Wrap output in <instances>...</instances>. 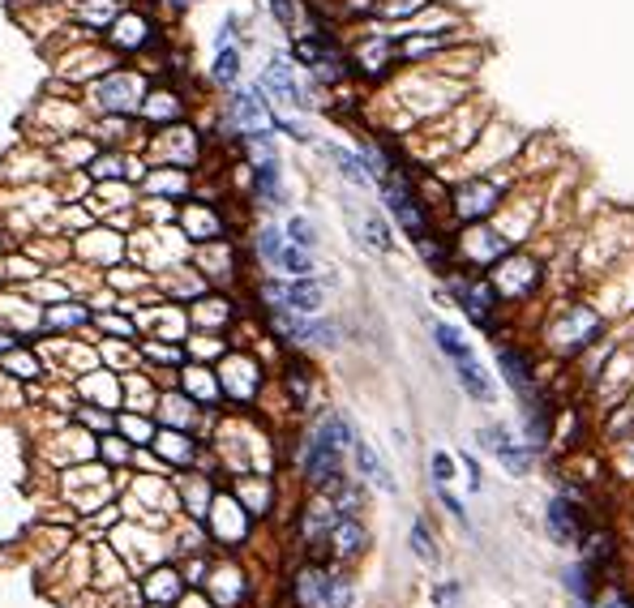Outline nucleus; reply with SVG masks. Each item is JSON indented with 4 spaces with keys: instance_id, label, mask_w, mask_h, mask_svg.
<instances>
[{
    "instance_id": "a211bd4d",
    "label": "nucleus",
    "mask_w": 634,
    "mask_h": 608,
    "mask_svg": "<svg viewBox=\"0 0 634 608\" xmlns=\"http://www.w3.org/2000/svg\"><path fill=\"white\" fill-rule=\"evenodd\" d=\"M497 365H502V373H506V382L519 390L523 403H532V368H527L523 352H514V347H497Z\"/></svg>"
},
{
    "instance_id": "72a5a7b5",
    "label": "nucleus",
    "mask_w": 634,
    "mask_h": 608,
    "mask_svg": "<svg viewBox=\"0 0 634 608\" xmlns=\"http://www.w3.org/2000/svg\"><path fill=\"white\" fill-rule=\"evenodd\" d=\"M159 450L168 454V459H193V446H189V438H181V433H163V438H159Z\"/></svg>"
},
{
    "instance_id": "f03ea898",
    "label": "nucleus",
    "mask_w": 634,
    "mask_h": 608,
    "mask_svg": "<svg viewBox=\"0 0 634 608\" xmlns=\"http://www.w3.org/2000/svg\"><path fill=\"white\" fill-rule=\"evenodd\" d=\"M292 57H296L322 86H338L348 73H352V69H348L343 47L335 43L330 30H309V35H296V43H292Z\"/></svg>"
},
{
    "instance_id": "58836bf2",
    "label": "nucleus",
    "mask_w": 634,
    "mask_h": 608,
    "mask_svg": "<svg viewBox=\"0 0 634 608\" xmlns=\"http://www.w3.org/2000/svg\"><path fill=\"white\" fill-rule=\"evenodd\" d=\"M451 476H454L451 454H442V450H437V454H433V480H437V484H446V480H451Z\"/></svg>"
},
{
    "instance_id": "a878e982",
    "label": "nucleus",
    "mask_w": 634,
    "mask_h": 608,
    "mask_svg": "<svg viewBox=\"0 0 634 608\" xmlns=\"http://www.w3.org/2000/svg\"><path fill=\"white\" fill-rule=\"evenodd\" d=\"M275 270H287L292 279H309L313 274V253L309 249H296V244H283L279 262H275Z\"/></svg>"
},
{
    "instance_id": "412c9836",
    "label": "nucleus",
    "mask_w": 634,
    "mask_h": 608,
    "mask_svg": "<svg viewBox=\"0 0 634 608\" xmlns=\"http://www.w3.org/2000/svg\"><path fill=\"white\" fill-rule=\"evenodd\" d=\"M365 527L356 523V519H338L335 527H330V544H335L338 557H356V552L365 549Z\"/></svg>"
},
{
    "instance_id": "f704fd0d",
    "label": "nucleus",
    "mask_w": 634,
    "mask_h": 608,
    "mask_svg": "<svg viewBox=\"0 0 634 608\" xmlns=\"http://www.w3.org/2000/svg\"><path fill=\"white\" fill-rule=\"evenodd\" d=\"M309 373H305V365H292L287 368V390H292V398H296V403H305V398H309Z\"/></svg>"
},
{
    "instance_id": "c9c22d12",
    "label": "nucleus",
    "mask_w": 634,
    "mask_h": 608,
    "mask_svg": "<svg viewBox=\"0 0 634 608\" xmlns=\"http://www.w3.org/2000/svg\"><path fill=\"white\" fill-rule=\"evenodd\" d=\"M151 595H155V600H176V595H181V582H176V574L159 570L155 582H151Z\"/></svg>"
},
{
    "instance_id": "c85d7f7f",
    "label": "nucleus",
    "mask_w": 634,
    "mask_h": 608,
    "mask_svg": "<svg viewBox=\"0 0 634 608\" xmlns=\"http://www.w3.org/2000/svg\"><path fill=\"white\" fill-rule=\"evenodd\" d=\"M283 244H287V236H283L279 227H262V232H257V253H262V262H266V266H275V262H279Z\"/></svg>"
},
{
    "instance_id": "ea45409f",
    "label": "nucleus",
    "mask_w": 634,
    "mask_h": 608,
    "mask_svg": "<svg viewBox=\"0 0 634 608\" xmlns=\"http://www.w3.org/2000/svg\"><path fill=\"white\" fill-rule=\"evenodd\" d=\"M605 608H634V604H630V600H626V595H613V600H608Z\"/></svg>"
},
{
    "instance_id": "9b49d317",
    "label": "nucleus",
    "mask_w": 634,
    "mask_h": 608,
    "mask_svg": "<svg viewBox=\"0 0 634 608\" xmlns=\"http://www.w3.org/2000/svg\"><path fill=\"white\" fill-rule=\"evenodd\" d=\"M535 279H540V270H535V262H527V257H510L502 270H494V292L497 296H527L535 287Z\"/></svg>"
},
{
    "instance_id": "aec40b11",
    "label": "nucleus",
    "mask_w": 634,
    "mask_h": 608,
    "mask_svg": "<svg viewBox=\"0 0 634 608\" xmlns=\"http://www.w3.org/2000/svg\"><path fill=\"white\" fill-rule=\"evenodd\" d=\"M395 39H369L365 47H360V57H356V65L369 73V77H378V73H386L390 65H395Z\"/></svg>"
},
{
    "instance_id": "e433bc0d",
    "label": "nucleus",
    "mask_w": 634,
    "mask_h": 608,
    "mask_svg": "<svg viewBox=\"0 0 634 608\" xmlns=\"http://www.w3.org/2000/svg\"><path fill=\"white\" fill-rule=\"evenodd\" d=\"M219 47H240L236 43V14H227L223 22H219V30H214V52Z\"/></svg>"
},
{
    "instance_id": "7ed1b4c3",
    "label": "nucleus",
    "mask_w": 634,
    "mask_h": 608,
    "mask_svg": "<svg viewBox=\"0 0 634 608\" xmlns=\"http://www.w3.org/2000/svg\"><path fill=\"white\" fill-rule=\"evenodd\" d=\"M378 184H381V198H386V211L399 219V227L408 232L411 241H424L429 236V214H424V201L416 198L408 176L395 168V171H386Z\"/></svg>"
},
{
    "instance_id": "cd10ccee",
    "label": "nucleus",
    "mask_w": 634,
    "mask_h": 608,
    "mask_svg": "<svg viewBox=\"0 0 634 608\" xmlns=\"http://www.w3.org/2000/svg\"><path fill=\"white\" fill-rule=\"evenodd\" d=\"M283 236H287V244H296V249H317V227L309 223V219H287V232H283Z\"/></svg>"
},
{
    "instance_id": "c756f323",
    "label": "nucleus",
    "mask_w": 634,
    "mask_h": 608,
    "mask_svg": "<svg viewBox=\"0 0 634 608\" xmlns=\"http://www.w3.org/2000/svg\"><path fill=\"white\" fill-rule=\"evenodd\" d=\"M429 0H373V17H411L421 14Z\"/></svg>"
},
{
    "instance_id": "bb28decb",
    "label": "nucleus",
    "mask_w": 634,
    "mask_h": 608,
    "mask_svg": "<svg viewBox=\"0 0 634 608\" xmlns=\"http://www.w3.org/2000/svg\"><path fill=\"white\" fill-rule=\"evenodd\" d=\"M335 523H338L335 506H322V501H317V506H313L309 514H305V536H309V540H322Z\"/></svg>"
},
{
    "instance_id": "f8f14e48",
    "label": "nucleus",
    "mask_w": 634,
    "mask_h": 608,
    "mask_svg": "<svg viewBox=\"0 0 634 608\" xmlns=\"http://www.w3.org/2000/svg\"><path fill=\"white\" fill-rule=\"evenodd\" d=\"M480 446H484L489 454H497V459L506 463L510 476H527V467H532V454L523 450V446H514L506 428H480Z\"/></svg>"
},
{
    "instance_id": "20e7f679",
    "label": "nucleus",
    "mask_w": 634,
    "mask_h": 608,
    "mask_svg": "<svg viewBox=\"0 0 634 608\" xmlns=\"http://www.w3.org/2000/svg\"><path fill=\"white\" fill-rule=\"evenodd\" d=\"M254 90L266 99L270 112H279V108H292V112H305L309 99H305V90L296 82V69H292V60L287 57H270L262 77L254 82Z\"/></svg>"
},
{
    "instance_id": "f3484780",
    "label": "nucleus",
    "mask_w": 634,
    "mask_h": 608,
    "mask_svg": "<svg viewBox=\"0 0 634 608\" xmlns=\"http://www.w3.org/2000/svg\"><path fill=\"white\" fill-rule=\"evenodd\" d=\"M454 377H459V386H463L476 403H494V377L480 368L476 356H472V360H459V365H454Z\"/></svg>"
},
{
    "instance_id": "ddd939ff",
    "label": "nucleus",
    "mask_w": 634,
    "mask_h": 608,
    "mask_svg": "<svg viewBox=\"0 0 634 608\" xmlns=\"http://www.w3.org/2000/svg\"><path fill=\"white\" fill-rule=\"evenodd\" d=\"M103 35H108L112 47H146V43L155 39V26H151V17H141V14H116V22Z\"/></svg>"
},
{
    "instance_id": "0eeeda50",
    "label": "nucleus",
    "mask_w": 634,
    "mask_h": 608,
    "mask_svg": "<svg viewBox=\"0 0 634 608\" xmlns=\"http://www.w3.org/2000/svg\"><path fill=\"white\" fill-rule=\"evenodd\" d=\"M600 335V317L592 309H583V304H570L566 317L553 325V347L557 352H578V347H587V343Z\"/></svg>"
},
{
    "instance_id": "4c0bfd02",
    "label": "nucleus",
    "mask_w": 634,
    "mask_h": 608,
    "mask_svg": "<svg viewBox=\"0 0 634 608\" xmlns=\"http://www.w3.org/2000/svg\"><path fill=\"white\" fill-rule=\"evenodd\" d=\"M95 176H108V180L125 176V171H120V155H99L95 159Z\"/></svg>"
},
{
    "instance_id": "2eb2a0df",
    "label": "nucleus",
    "mask_w": 634,
    "mask_h": 608,
    "mask_svg": "<svg viewBox=\"0 0 634 608\" xmlns=\"http://www.w3.org/2000/svg\"><path fill=\"white\" fill-rule=\"evenodd\" d=\"M254 198L262 206H279L283 201V171H279V155L270 159H254Z\"/></svg>"
},
{
    "instance_id": "423d86ee",
    "label": "nucleus",
    "mask_w": 634,
    "mask_h": 608,
    "mask_svg": "<svg viewBox=\"0 0 634 608\" xmlns=\"http://www.w3.org/2000/svg\"><path fill=\"white\" fill-rule=\"evenodd\" d=\"M262 296H266L270 309H287V313H317L322 309V283H313V279H296V283H266L262 287Z\"/></svg>"
},
{
    "instance_id": "473e14b6",
    "label": "nucleus",
    "mask_w": 634,
    "mask_h": 608,
    "mask_svg": "<svg viewBox=\"0 0 634 608\" xmlns=\"http://www.w3.org/2000/svg\"><path fill=\"white\" fill-rule=\"evenodd\" d=\"M266 5H270V14L279 17V26L296 30V22H300V0H266Z\"/></svg>"
},
{
    "instance_id": "6e6552de",
    "label": "nucleus",
    "mask_w": 634,
    "mask_h": 608,
    "mask_svg": "<svg viewBox=\"0 0 634 608\" xmlns=\"http://www.w3.org/2000/svg\"><path fill=\"white\" fill-rule=\"evenodd\" d=\"M497 201H502V184L494 180H467L459 193H454V214L459 219H484V214L497 211Z\"/></svg>"
},
{
    "instance_id": "2f4dec72",
    "label": "nucleus",
    "mask_w": 634,
    "mask_h": 608,
    "mask_svg": "<svg viewBox=\"0 0 634 608\" xmlns=\"http://www.w3.org/2000/svg\"><path fill=\"white\" fill-rule=\"evenodd\" d=\"M365 241L373 244V249H381V253H390V249H395V241H390V227L381 223L378 214H369V219H365Z\"/></svg>"
},
{
    "instance_id": "6ab92c4d",
    "label": "nucleus",
    "mask_w": 634,
    "mask_h": 608,
    "mask_svg": "<svg viewBox=\"0 0 634 608\" xmlns=\"http://www.w3.org/2000/svg\"><path fill=\"white\" fill-rule=\"evenodd\" d=\"M352 450H356V467H360V476L378 484L381 493H395V476L386 471V463L378 459V450H373L369 441H352Z\"/></svg>"
},
{
    "instance_id": "f257e3e1",
    "label": "nucleus",
    "mask_w": 634,
    "mask_h": 608,
    "mask_svg": "<svg viewBox=\"0 0 634 608\" xmlns=\"http://www.w3.org/2000/svg\"><path fill=\"white\" fill-rule=\"evenodd\" d=\"M146 90H151V82H146V73L138 69H108L99 73L95 82L86 86V99H90V108L103 116H112V120H133V116L141 112V99H146Z\"/></svg>"
},
{
    "instance_id": "5701e85b",
    "label": "nucleus",
    "mask_w": 634,
    "mask_h": 608,
    "mask_svg": "<svg viewBox=\"0 0 634 608\" xmlns=\"http://www.w3.org/2000/svg\"><path fill=\"white\" fill-rule=\"evenodd\" d=\"M313 433H317L322 441H330L335 450H348V446L356 441V438H352V425H348V420H343L338 411H326L322 420H317V428H313Z\"/></svg>"
},
{
    "instance_id": "9d476101",
    "label": "nucleus",
    "mask_w": 634,
    "mask_h": 608,
    "mask_svg": "<svg viewBox=\"0 0 634 608\" xmlns=\"http://www.w3.org/2000/svg\"><path fill=\"white\" fill-rule=\"evenodd\" d=\"M454 296H459V304L467 309V317L476 325H494V309H497V292H494V283H476V279H454Z\"/></svg>"
},
{
    "instance_id": "b1692460",
    "label": "nucleus",
    "mask_w": 634,
    "mask_h": 608,
    "mask_svg": "<svg viewBox=\"0 0 634 608\" xmlns=\"http://www.w3.org/2000/svg\"><path fill=\"white\" fill-rule=\"evenodd\" d=\"M326 592H330V579H326L322 570H300V579H296V600L305 608L313 604H326Z\"/></svg>"
},
{
    "instance_id": "4be33fe9",
    "label": "nucleus",
    "mask_w": 634,
    "mask_h": 608,
    "mask_svg": "<svg viewBox=\"0 0 634 608\" xmlns=\"http://www.w3.org/2000/svg\"><path fill=\"white\" fill-rule=\"evenodd\" d=\"M433 339H437V347H442V352L451 356L454 365H459V360H472V343L463 339V330H454V325H446V322H433Z\"/></svg>"
},
{
    "instance_id": "39448f33",
    "label": "nucleus",
    "mask_w": 634,
    "mask_h": 608,
    "mask_svg": "<svg viewBox=\"0 0 634 608\" xmlns=\"http://www.w3.org/2000/svg\"><path fill=\"white\" fill-rule=\"evenodd\" d=\"M227 120H232V129H236L240 138L244 133H270V108L254 86L249 90L244 86L227 90Z\"/></svg>"
},
{
    "instance_id": "393cba45",
    "label": "nucleus",
    "mask_w": 634,
    "mask_h": 608,
    "mask_svg": "<svg viewBox=\"0 0 634 608\" xmlns=\"http://www.w3.org/2000/svg\"><path fill=\"white\" fill-rule=\"evenodd\" d=\"M326 155L335 159L338 171H343V176H348L352 184H360V189H369V184H373V176H369V168H365V159H360V155L343 150V146H326Z\"/></svg>"
},
{
    "instance_id": "dca6fc26",
    "label": "nucleus",
    "mask_w": 634,
    "mask_h": 608,
    "mask_svg": "<svg viewBox=\"0 0 634 608\" xmlns=\"http://www.w3.org/2000/svg\"><path fill=\"white\" fill-rule=\"evenodd\" d=\"M240 73H244V57H240V47H219L214 60H211V86H214V90H236Z\"/></svg>"
},
{
    "instance_id": "1a4fd4ad",
    "label": "nucleus",
    "mask_w": 634,
    "mask_h": 608,
    "mask_svg": "<svg viewBox=\"0 0 634 608\" xmlns=\"http://www.w3.org/2000/svg\"><path fill=\"white\" fill-rule=\"evenodd\" d=\"M305 476H309V484H317V489L335 484L338 476H343V450H335L330 441H322L313 433L309 450H305Z\"/></svg>"
},
{
    "instance_id": "7c9ffc66",
    "label": "nucleus",
    "mask_w": 634,
    "mask_h": 608,
    "mask_svg": "<svg viewBox=\"0 0 634 608\" xmlns=\"http://www.w3.org/2000/svg\"><path fill=\"white\" fill-rule=\"evenodd\" d=\"M411 552H416V557H421V562H429V566H433V562H437L433 536H429V527H424L421 519H416V523H411Z\"/></svg>"
},
{
    "instance_id": "4468645a",
    "label": "nucleus",
    "mask_w": 634,
    "mask_h": 608,
    "mask_svg": "<svg viewBox=\"0 0 634 608\" xmlns=\"http://www.w3.org/2000/svg\"><path fill=\"white\" fill-rule=\"evenodd\" d=\"M549 536L557 544H578L583 540V519H578L575 501H566V497L549 501Z\"/></svg>"
}]
</instances>
